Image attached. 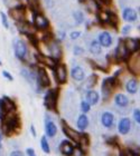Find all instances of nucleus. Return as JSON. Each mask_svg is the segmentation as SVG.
Listing matches in <instances>:
<instances>
[{"mask_svg": "<svg viewBox=\"0 0 140 156\" xmlns=\"http://www.w3.org/2000/svg\"><path fill=\"white\" fill-rule=\"evenodd\" d=\"M13 47L15 57L20 62H27L29 50H28V46H27L26 41L20 38H16L13 42Z\"/></svg>", "mask_w": 140, "mask_h": 156, "instance_id": "f257e3e1", "label": "nucleus"}, {"mask_svg": "<svg viewBox=\"0 0 140 156\" xmlns=\"http://www.w3.org/2000/svg\"><path fill=\"white\" fill-rule=\"evenodd\" d=\"M51 87V78L46 72V69L42 66L36 67V90L40 91L43 88Z\"/></svg>", "mask_w": 140, "mask_h": 156, "instance_id": "f03ea898", "label": "nucleus"}, {"mask_svg": "<svg viewBox=\"0 0 140 156\" xmlns=\"http://www.w3.org/2000/svg\"><path fill=\"white\" fill-rule=\"evenodd\" d=\"M57 99H59V89L49 88L44 96V105L49 112H56L57 109Z\"/></svg>", "mask_w": 140, "mask_h": 156, "instance_id": "7ed1b4c3", "label": "nucleus"}, {"mask_svg": "<svg viewBox=\"0 0 140 156\" xmlns=\"http://www.w3.org/2000/svg\"><path fill=\"white\" fill-rule=\"evenodd\" d=\"M8 15H9L10 18H11L16 23L27 21V11H26V6H25V5H23V6H20V7H17V8H13V9H9Z\"/></svg>", "mask_w": 140, "mask_h": 156, "instance_id": "20e7f679", "label": "nucleus"}, {"mask_svg": "<svg viewBox=\"0 0 140 156\" xmlns=\"http://www.w3.org/2000/svg\"><path fill=\"white\" fill-rule=\"evenodd\" d=\"M61 124H62V130H63V133H64V135L69 138L70 142H73V143H75L78 145V142H80V137H81V132H78V130L72 128V127L70 126V125H67L64 120H62Z\"/></svg>", "mask_w": 140, "mask_h": 156, "instance_id": "39448f33", "label": "nucleus"}, {"mask_svg": "<svg viewBox=\"0 0 140 156\" xmlns=\"http://www.w3.org/2000/svg\"><path fill=\"white\" fill-rule=\"evenodd\" d=\"M33 25L36 30H42V31H47L49 28V21L42 12L34 13L33 16Z\"/></svg>", "mask_w": 140, "mask_h": 156, "instance_id": "423d86ee", "label": "nucleus"}, {"mask_svg": "<svg viewBox=\"0 0 140 156\" xmlns=\"http://www.w3.org/2000/svg\"><path fill=\"white\" fill-rule=\"evenodd\" d=\"M54 72V76H55V79L57 81V84L63 85L67 81V76H69V73H67V68H66L65 64H57L55 68L53 69Z\"/></svg>", "mask_w": 140, "mask_h": 156, "instance_id": "0eeeda50", "label": "nucleus"}, {"mask_svg": "<svg viewBox=\"0 0 140 156\" xmlns=\"http://www.w3.org/2000/svg\"><path fill=\"white\" fill-rule=\"evenodd\" d=\"M118 81H117V76H113V77H109L105 78L103 83H102V95H103V98L107 99L109 96L111 95L112 90H113L114 86H117Z\"/></svg>", "mask_w": 140, "mask_h": 156, "instance_id": "6e6552de", "label": "nucleus"}, {"mask_svg": "<svg viewBox=\"0 0 140 156\" xmlns=\"http://www.w3.org/2000/svg\"><path fill=\"white\" fill-rule=\"evenodd\" d=\"M35 58L37 60L39 65L42 66H46V67H49V68L54 69L57 66L59 62L55 60L54 58H52L51 56H46V55H43V54H36L35 55Z\"/></svg>", "mask_w": 140, "mask_h": 156, "instance_id": "1a4fd4ad", "label": "nucleus"}, {"mask_svg": "<svg viewBox=\"0 0 140 156\" xmlns=\"http://www.w3.org/2000/svg\"><path fill=\"white\" fill-rule=\"evenodd\" d=\"M59 152H61V154H62L63 156H74L75 154V145H73V144L70 142V140H64L61 142V144H59Z\"/></svg>", "mask_w": 140, "mask_h": 156, "instance_id": "9d476101", "label": "nucleus"}, {"mask_svg": "<svg viewBox=\"0 0 140 156\" xmlns=\"http://www.w3.org/2000/svg\"><path fill=\"white\" fill-rule=\"evenodd\" d=\"M45 134H46L45 136L49 137V138L55 137L56 134H57V126H56V124L49 118L48 115H46V117H45Z\"/></svg>", "mask_w": 140, "mask_h": 156, "instance_id": "9b49d317", "label": "nucleus"}, {"mask_svg": "<svg viewBox=\"0 0 140 156\" xmlns=\"http://www.w3.org/2000/svg\"><path fill=\"white\" fill-rule=\"evenodd\" d=\"M131 54L128 51L127 48H126V46H124L123 40H120L117 49H115V55H114L115 56V59H118V60H126V59H128V57Z\"/></svg>", "mask_w": 140, "mask_h": 156, "instance_id": "f8f14e48", "label": "nucleus"}, {"mask_svg": "<svg viewBox=\"0 0 140 156\" xmlns=\"http://www.w3.org/2000/svg\"><path fill=\"white\" fill-rule=\"evenodd\" d=\"M123 42H124V46H126L127 50L130 52V54L138 51L140 49V40H138V39L127 38V39H124Z\"/></svg>", "mask_w": 140, "mask_h": 156, "instance_id": "ddd939ff", "label": "nucleus"}, {"mask_svg": "<svg viewBox=\"0 0 140 156\" xmlns=\"http://www.w3.org/2000/svg\"><path fill=\"white\" fill-rule=\"evenodd\" d=\"M131 128V122L129 118L124 117V118H121L119 124H118V130L121 135H127L129 132H130Z\"/></svg>", "mask_w": 140, "mask_h": 156, "instance_id": "4468645a", "label": "nucleus"}, {"mask_svg": "<svg viewBox=\"0 0 140 156\" xmlns=\"http://www.w3.org/2000/svg\"><path fill=\"white\" fill-rule=\"evenodd\" d=\"M71 77L73 78L75 81L84 80V78H85L84 69L82 68L81 66H75V67H73L71 70Z\"/></svg>", "mask_w": 140, "mask_h": 156, "instance_id": "2eb2a0df", "label": "nucleus"}, {"mask_svg": "<svg viewBox=\"0 0 140 156\" xmlns=\"http://www.w3.org/2000/svg\"><path fill=\"white\" fill-rule=\"evenodd\" d=\"M89 117L86 116V114H81L78 116V120H76V127H78V132L83 133L89 126Z\"/></svg>", "mask_w": 140, "mask_h": 156, "instance_id": "dca6fc26", "label": "nucleus"}, {"mask_svg": "<svg viewBox=\"0 0 140 156\" xmlns=\"http://www.w3.org/2000/svg\"><path fill=\"white\" fill-rule=\"evenodd\" d=\"M101 123L102 125L107 128H110V127L113 126V123H114V116L112 113L110 112H104L101 116Z\"/></svg>", "mask_w": 140, "mask_h": 156, "instance_id": "f3484780", "label": "nucleus"}, {"mask_svg": "<svg viewBox=\"0 0 140 156\" xmlns=\"http://www.w3.org/2000/svg\"><path fill=\"white\" fill-rule=\"evenodd\" d=\"M98 41L100 42L101 47H110L111 44H112V37L108 31H102L99 35Z\"/></svg>", "mask_w": 140, "mask_h": 156, "instance_id": "a211bd4d", "label": "nucleus"}, {"mask_svg": "<svg viewBox=\"0 0 140 156\" xmlns=\"http://www.w3.org/2000/svg\"><path fill=\"white\" fill-rule=\"evenodd\" d=\"M122 17H123V19L126 20V21H130V23H132V21H136L137 20V12H136V10L132 9V8H126V9L123 10V12H122Z\"/></svg>", "mask_w": 140, "mask_h": 156, "instance_id": "6ab92c4d", "label": "nucleus"}, {"mask_svg": "<svg viewBox=\"0 0 140 156\" xmlns=\"http://www.w3.org/2000/svg\"><path fill=\"white\" fill-rule=\"evenodd\" d=\"M99 99H100V96H99V94L96 91L93 90V89L88 90V93H86V101H88L91 106H94V105L98 104Z\"/></svg>", "mask_w": 140, "mask_h": 156, "instance_id": "aec40b11", "label": "nucleus"}, {"mask_svg": "<svg viewBox=\"0 0 140 156\" xmlns=\"http://www.w3.org/2000/svg\"><path fill=\"white\" fill-rule=\"evenodd\" d=\"M27 6L29 7L30 11L33 13H39L40 11V1L39 0H26Z\"/></svg>", "mask_w": 140, "mask_h": 156, "instance_id": "412c9836", "label": "nucleus"}, {"mask_svg": "<svg viewBox=\"0 0 140 156\" xmlns=\"http://www.w3.org/2000/svg\"><path fill=\"white\" fill-rule=\"evenodd\" d=\"M96 83H98V75L92 74V75H90L88 78H86V80H85V83H84V88H86V89H89V90H91L92 88L96 85Z\"/></svg>", "mask_w": 140, "mask_h": 156, "instance_id": "4be33fe9", "label": "nucleus"}, {"mask_svg": "<svg viewBox=\"0 0 140 156\" xmlns=\"http://www.w3.org/2000/svg\"><path fill=\"white\" fill-rule=\"evenodd\" d=\"M114 101L119 107H127L129 104V99L124 94H118L114 98Z\"/></svg>", "mask_w": 140, "mask_h": 156, "instance_id": "5701e85b", "label": "nucleus"}, {"mask_svg": "<svg viewBox=\"0 0 140 156\" xmlns=\"http://www.w3.org/2000/svg\"><path fill=\"white\" fill-rule=\"evenodd\" d=\"M126 89L129 94H136L138 91V80L137 79H130L128 80L127 85H126Z\"/></svg>", "mask_w": 140, "mask_h": 156, "instance_id": "b1692460", "label": "nucleus"}, {"mask_svg": "<svg viewBox=\"0 0 140 156\" xmlns=\"http://www.w3.org/2000/svg\"><path fill=\"white\" fill-rule=\"evenodd\" d=\"M89 49H90V52H91V54H93V55H99V54H101L102 47L98 40H92Z\"/></svg>", "mask_w": 140, "mask_h": 156, "instance_id": "393cba45", "label": "nucleus"}, {"mask_svg": "<svg viewBox=\"0 0 140 156\" xmlns=\"http://www.w3.org/2000/svg\"><path fill=\"white\" fill-rule=\"evenodd\" d=\"M39 144H40V148H42V151L45 154L51 153V146H49V143H48V140H47V137L42 136Z\"/></svg>", "mask_w": 140, "mask_h": 156, "instance_id": "a878e982", "label": "nucleus"}, {"mask_svg": "<svg viewBox=\"0 0 140 156\" xmlns=\"http://www.w3.org/2000/svg\"><path fill=\"white\" fill-rule=\"evenodd\" d=\"M3 3L6 5L8 9H13V8H17V7H20L24 5L21 0H3Z\"/></svg>", "mask_w": 140, "mask_h": 156, "instance_id": "bb28decb", "label": "nucleus"}, {"mask_svg": "<svg viewBox=\"0 0 140 156\" xmlns=\"http://www.w3.org/2000/svg\"><path fill=\"white\" fill-rule=\"evenodd\" d=\"M73 17H74L75 23H78V25H81V23L84 21V15H83V12H81V11H75V12L73 13Z\"/></svg>", "mask_w": 140, "mask_h": 156, "instance_id": "cd10ccee", "label": "nucleus"}, {"mask_svg": "<svg viewBox=\"0 0 140 156\" xmlns=\"http://www.w3.org/2000/svg\"><path fill=\"white\" fill-rule=\"evenodd\" d=\"M0 19H1V23H2V26L6 28V29H9V21H8V17L7 15L3 11H0Z\"/></svg>", "mask_w": 140, "mask_h": 156, "instance_id": "c85d7f7f", "label": "nucleus"}, {"mask_svg": "<svg viewBox=\"0 0 140 156\" xmlns=\"http://www.w3.org/2000/svg\"><path fill=\"white\" fill-rule=\"evenodd\" d=\"M80 107H81V112L83 114H86V113H89V112L91 111V105L89 104L86 101H82Z\"/></svg>", "mask_w": 140, "mask_h": 156, "instance_id": "c756f323", "label": "nucleus"}, {"mask_svg": "<svg viewBox=\"0 0 140 156\" xmlns=\"http://www.w3.org/2000/svg\"><path fill=\"white\" fill-rule=\"evenodd\" d=\"M1 74H2V77L5 78V79H7L8 81H13V75H11L8 70H2V72H1Z\"/></svg>", "mask_w": 140, "mask_h": 156, "instance_id": "7c9ffc66", "label": "nucleus"}, {"mask_svg": "<svg viewBox=\"0 0 140 156\" xmlns=\"http://www.w3.org/2000/svg\"><path fill=\"white\" fill-rule=\"evenodd\" d=\"M73 52H74L75 56H81L83 55V52H84V49L80 47V46H75L74 49H73Z\"/></svg>", "mask_w": 140, "mask_h": 156, "instance_id": "2f4dec72", "label": "nucleus"}, {"mask_svg": "<svg viewBox=\"0 0 140 156\" xmlns=\"http://www.w3.org/2000/svg\"><path fill=\"white\" fill-rule=\"evenodd\" d=\"M80 36H81V31H72L71 34H70V38L72 39V40H76V39L80 38Z\"/></svg>", "mask_w": 140, "mask_h": 156, "instance_id": "473e14b6", "label": "nucleus"}, {"mask_svg": "<svg viewBox=\"0 0 140 156\" xmlns=\"http://www.w3.org/2000/svg\"><path fill=\"white\" fill-rule=\"evenodd\" d=\"M9 156H25V153H23V152L19 150H13L10 152Z\"/></svg>", "mask_w": 140, "mask_h": 156, "instance_id": "72a5a7b5", "label": "nucleus"}, {"mask_svg": "<svg viewBox=\"0 0 140 156\" xmlns=\"http://www.w3.org/2000/svg\"><path fill=\"white\" fill-rule=\"evenodd\" d=\"M134 118L138 124H140V109H134Z\"/></svg>", "mask_w": 140, "mask_h": 156, "instance_id": "f704fd0d", "label": "nucleus"}, {"mask_svg": "<svg viewBox=\"0 0 140 156\" xmlns=\"http://www.w3.org/2000/svg\"><path fill=\"white\" fill-rule=\"evenodd\" d=\"M120 156H137V155L132 152V150H127V151H124V152H122V153L120 154Z\"/></svg>", "mask_w": 140, "mask_h": 156, "instance_id": "c9c22d12", "label": "nucleus"}, {"mask_svg": "<svg viewBox=\"0 0 140 156\" xmlns=\"http://www.w3.org/2000/svg\"><path fill=\"white\" fill-rule=\"evenodd\" d=\"M26 155L27 156H37L36 155V152L34 148H32V147H28L26 150Z\"/></svg>", "mask_w": 140, "mask_h": 156, "instance_id": "e433bc0d", "label": "nucleus"}, {"mask_svg": "<svg viewBox=\"0 0 140 156\" xmlns=\"http://www.w3.org/2000/svg\"><path fill=\"white\" fill-rule=\"evenodd\" d=\"M29 129H30V133H32V135H33V137H36V136H37V132H36V128H35V126H34L33 124L30 125Z\"/></svg>", "mask_w": 140, "mask_h": 156, "instance_id": "4c0bfd02", "label": "nucleus"}, {"mask_svg": "<svg viewBox=\"0 0 140 156\" xmlns=\"http://www.w3.org/2000/svg\"><path fill=\"white\" fill-rule=\"evenodd\" d=\"M130 30H131V27L130 26H126V27H123V28H122V34H123V35H127V34L129 33Z\"/></svg>", "mask_w": 140, "mask_h": 156, "instance_id": "58836bf2", "label": "nucleus"}, {"mask_svg": "<svg viewBox=\"0 0 140 156\" xmlns=\"http://www.w3.org/2000/svg\"><path fill=\"white\" fill-rule=\"evenodd\" d=\"M64 38H65V34H64V31H59V40H57V41L63 40Z\"/></svg>", "mask_w": 140, "mask_h": 156, "instance_id": "ea45409f", "label": "nucleus"}, {"mask_svg": "<svg viewBox=\"0 0 140 156\" xmlns=\"http://www.w3.org/2000/svg\"><path fill=\"white\" fill-rule=\"evenodd\" d=\"M0 156H5V155H3V145H2V143H0Z\"/></svg>", "mask_w": 140, "mask_h": 156, "instance_id": "a19ab883", "label": "nucleus"}, {"mask_svg": "<svg viewBox=\"0 0 140 156\" xmlns=\"http://www.w3.org/2000/svg\"><path fill=\"white\" fill-rule=\"evenodd\" d=\"M2 140H3V135L1 133V129H0V143H2Z\"/></svg>", "mask_w": 140, "mask_h": 156, "instance_id": "79ce46f5", "label": "nucleus"}, {"mask_svg": "<svg viewBox=\"0 0 140 156\" xmlns=\"http://www.w3.org/2000/svg\"><path fill=\"white\" fill-rule=\"evenodd\" d=\"M101 1H102V2H104L105 5H109V3L111 2V0H101Z\"/></svg>", "mask_w": 140, "mask_h": 156, "instance_id": "37998d69", "label": "nucleus"}, {"mask_svg": "<svg viewBox=\"0 0 140 156\" xmlns=\"http://www.w3.org/2000/svg\"><path fill=\"white\" fill-rule=\"evenodd\" d=\"M1 65H2V62H1V60H0V66H1Z\"/></svg>", "mask_w": 140, "mask_h": 156, "instance_id": "c03bdc74", "label": "nucleus"}]
</instances>
